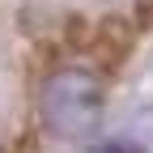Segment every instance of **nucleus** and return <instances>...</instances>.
<instances>
[{"label": "nucleus", "mask_w": 153, "mask_h": 153, "mask_svg": "<svg viewBox=\"0 0 153 153\" xmlns=\"http://www.w3.org/2000/svg\"><path fill=\"white\" fill-rule=\"evenodd\" d=\"M102 81L85 68H60L43 85V119L55 132H81L98 119Z\"/></svg>", "instance_id": "obj_1"}, {"label": "nucleus", "mask_w": 153, "mask_h": 153, "mask_svg": "<svg viewBox=\"0 0 153 153\" xmlns=\"http://www.w3.org/2000/svg\"><path fill=\"white\" fill-rule=\"evenodd\" d=\"M98 153H140L136 145H123V140H115V145H102Z\"/></svg>", "instance_id": "obj_2"}]
</instances>
